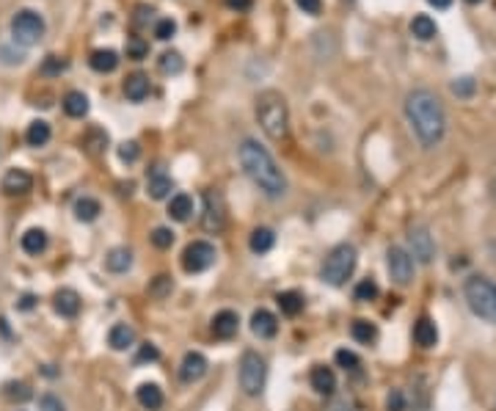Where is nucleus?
<instances>
[{
  "instance_id": "nucleus-1",
  "label": "nucleus",
  "mask_w": 496,
  "mask_h": 411,
  "mask_svg": "<svg viewBox=\"0 0 496 411\" xmlns=\"http://www.w3.org/2000/svg\"><path fill=\"white\" fill-rule=\"evenodd\" d=\"M406 116L414 136L419 138L425 149H433L441 144L447 133V113H444L441 100L430 89H414L406 97Z\"/></svg>"
},
{
  "instance_id": "nucleus-2",
  "label": "nucleus",
  "mask_w": 496,
  "mask_h": 411,
  "mask_svg": "<svg viewBox=\"0 0 496 411\" xmlns=\"http://www.w3.org/2000/svg\"><path fill=\"white\" fill-rule=\"evenodd\" d=\"M240 166L246 172V177L267 197V199H281L287 194V177L278 169V163L273 161V155L254 138H246L238 149Z\"/></svg>"
},
{
  "instance_id": "nucleus-3",
  "label": "nucleus",
  "mask_w": 496,
  "mask_h": 411,
  "mask_svg": "<svg viewBox=\"0 0 496 411\" xmlns=\"http://www.w3.org/2000/svg\"><path fill=\"white\" fill-rule=\"evenodd\" d=\"M256 122L270 141H287L289 136V108L278 91H262L256 97Z\"/></svg>"
},
{
  "instance_id": "nucleus-4",
  "label": "nucleus",
  "mask_w": 496,
  "mask_h": 411,
  "mask_svg": "<svg viewBox=\"0 0 496 411\" xmlns=\"http://www.w3.org/2000/svg\"><path fill=\"white\" fill-rule=\"evenodd\" d=\"M356 262H359V254H356V246L350 243H339L331 248V254L325 257L323 268H320V279L331 287H342L353 271H356Z\"/></svg>"
},
{
  "instance_id": "nucleus-5",
  "label": "nucleus",
  "mask_w": 496,
  "mask_h": 411,
  "mask_svg": "<svg viewBox=\"0 0 496 411\" xmlns=\"http://www.w3.org/2000/svg\"><path fill=\"white\" fill-rule=\"evenodd\" d=\"M464 298L469 304V309L488 320V323H496V284L486 276H472L466 279L464 284Z\"/></svg>"
},
{
  "instance_id": "nucleus-6",
  "label": "nucleus",
  "mask_w": 496,
  "mask_h": 411,
  "mask_svg": "<svg viewBox=\"0 0 496 411\" xmlns=\"http://www.w3.org/2000/svg\"><path fill=\"white\" fill-rule=\"evenodd\" d=\"M11 39H14V44H19V47H33V44H39L41 39H44V30H47V22H44V17L39 14V11H33V8H19L14 17H11Z\"/></svg>"
},
{
  "instance_id": "nucleus-7",
  "label": "nucleus",
  "mask_w": 496,
  "mask_h": 411,
  "mask_svg": "<svg viewBox=\"0 0 496 411\" xmlns=\"http://www.w3.org/2000/svg\"><path fill=\"white\" fill-rule=\"evenodd\" d=\"M265 384H267V362L256 351H246L240 356V390L248 398H256L262 395Z\"/></svg>"
},
{
  "instance_id": "nucleus-8",
  "label": "nucleus",
  "mask_w": 496,
  "mask_h": 411,
  "mask_svg": "<svg viewBox=\"0 0 496 411\" xmlns=\"http://www.w3.org/2000/svg\"><path fill=\"white\" fill-rule=\"evenodd\" d=\"M216 246L213 243H207V240H193V243H188L185 246V251H182V268L188 271V273H204L207 268H213V262H216Z\"/></svg>"
},
{
  "instance_id": "nucleus-9",
  "label": "nucleus",
  "mask_w": 496,
  "mask_h": 411,
  "mask_svg": "<svg viewBox=\"0 0 496 411\" xmlns=\"http://www.w3.org/2000/svg\"><path fill=\"white\" fill-rule=\"evenodd\" d=\"M386 268H389V276L394 279V284L400 287H408L414 282V257L400 248V246H392L386 251Z\"/></svg>"
},
{
  "instance_id": "nucleus-10",
  "label": "nucleus",
  "mask_w": 496,
  "mask_h": 411,
  "mask_svg": "<svg viewBox=\"0 0 496 411\" xmlns=\"http://www.w3.org/2000/svg\"><path fill=\"white\" fill-rule=\"evenodd\" d=\"M202 205H204V212H202V226H204V232L218 235V232L227 226V205H224V197H221L218 191H204Z\"/></svg>"
},
{
  "instance_id": "nucleus-11",
  "label": "nucleus",
  "mask_w": 496,
  "mask_h": 411,
  "mask_svg": "<svg viewBox=\"0 0 496 411\" xmlns=\"http://www.w3.org/2000/svg\"><path fill=\"white\" fill-rule=\"evenodd\" d=\"M408 246H411V257L419 259L422 265H430L436 257V240L430 235L428 226H411L408 232Z\"/></svg>"
},
{
  "instance_id": "nucleus-12",
  "label": "nucleus",
  "mask_w": 496,
  "mask_h": 411,
  "mask_svg": "<svg viewBox=\"0 0 496 411\" xmlns=\"http://www.w3.org/2000/svg\"><path fill=\"white\" fill-rule=\"evenodd\" d=\"M207 359H204V354H199V351H188L185 356H182V365H180V378L185 381V384H196V381H202L204 376H207Z\"/></svg>"
},
{
  "instance_id": "nucleus-13",
  "label": "nucleus",
  "mask_w": 496,
  "mask_h": 411,
  "mask_svg": "<svg viewBox=\"0 0 496 411\" xmlns=\"http://www.w3.org/2000/svg\"><path fill=\"white\" fill-rule=\"evenodd\" d=\"M0 188H3L6 197H25V194L33 188V177H30L25 169H8V172L3 174Z\"/></svg>"
},
{
  "instance_id": "nucleus-14",
  "label": "nucleus",
  "mask_w": 496,
  "mask_h": 411,
  "mask_svg": "<svg viewBox=\"0 0 496 411\" xmlns=\"http://www.w3.org/2000/svg\"><path fill=\"white\" fill-rule=\"evenodd\" d=\"M80 307H83V301H80V295H77L72 287L55 290V295H53V309H55L61 318H77V315H80Z\"/></svg>"
},
{
  "instance_id": "nucleus-15",
  "label": "nucleus",
  "mask_w": 496,
  "mask_h": 411,
  "mask_svg": "<svg viewBox=\"0 0 496 411\" xmlns=\"http://www.w3.org/2000/svg\"><path fill=\"white\" fill-rule=\"evenodd\" d=\"M278 331V320L270 309H256L251 315V334L259 337V340H273Z\"/></svg>"
},
{
  "instance_id": "nucleus-16",
  "label": "nucleus",
  "mask_w": 496,
  "mask_h": 411,
  "mask_svg": "<svg viewBox=\"0 0 496 411\" xmlns=\"http://www.w3.org/2000/svg\"><path fill=\"white\" fill-rule=\"evenodd\" d=\"M213 337L216 340H232L235 334H238V329H240V318H238V312H232V309H221L216 318H213Z\"/></svg>"
},
{
  "instance_id": "nucleus-17",
  "label": "nucleus",
  "mask_w": 496,
  "mask_h": 411,
  "mask_svg": "<svg viewBox=\"0 0 496 411\" xmlns=\"http://www.w3.org/2000/svg\"><path fill=\"white\" fill-rule=\"evenodd\" d=\"M309 384H312V390L317 392V395H334V390H336V376H334V370L331 367H325V365H314L312 367V373H309Z\"/></svg>"
},
{
  "instance_id": "nucleus-18",
  "label": "nucleus",
  "mask_w": 496,
  "mask_h": 411,
  "mask_svg": "<svg viewBox=\"0 0 496 411\" xmlns=\"http://www.w3.org/2000/svg\"><path fill=\"white\" fill-rule=\"evenodd\" d=\"M149 77L144 75V72H133L127 80H124V97L130 100V102H144L146 97H149Z\"/></svg>"
},
{
  "instance_id": "nucleus-19",
  "label": "nucleus",
  "mask_w": 496,
  "mask_h": 411,
  "mask_svg": "<svg viewBox=\"0 0 496 411\" xmlns=\"http://www.w3.org/2000/svg\"><path fill=\"white\" fill-rule=\"evenodd\" d=\"M414 340L419 348H436L439 345V329L430 318H419L414 323Z\"/></svg>"
},
{
  "instance_id": "nucleus-20",
  "label": "nucleus",
  "mask_w": 496,
  "mask_h": 411,
  "mask_svg": "<svg viewBox=\"0 0 496 411\" xmlns=\"http://www.w3.org/2000/svg\"><path fill=\"white\" fill-rule=\"evenodd\" d=\"M146 188H149V197H152V199H169L171 191H174V183H171V177H169L163 169H155V172L149 174V180H146Z\"/></svg>"
},
{
  "instance_id": "nucleus-21",
  "label": "nucleus",
  "mask_w": 496,
  "mask_h": 411,
  "mask_svg": "<svg viewBox=\"0 0 496 411\" xmlns=\"http://www.w3.org/2000/svg\"><path fill=\"white\" fill-rule=\"evenodd\" d=\"M135 398H138V403L146 411L163 409V390H160L158 384H141V387L135 390Z\"/></svg>"
},
{
  "instance_id": "nucleus-22",
  "label": "nucleus",
  "mask_w": 496,
  "mask_h": 411,
  "mask_svg": "<svg viewBox=\"0 0 496 411\" xmlns=\"http://www.w3.org/2000/svg\"><path fill=\"white\" fill-rule=\"evenodd\" d=\"M19 246H22V251H25V254L39 257V254L47 248V232L33 226V229H28V232L19 237Z\"/></svg>"
},
{
  "instance_id": "nucleus-23",
  "label": "nucleus",
  "mask_w": 496,
  "mask_h": 411,
  "mask_svg": "<svg viewBox=\"0 0 496 411\" xmlns=\"http://www.w3.org/2000/svg\"><path fill=\"white\" fill-rule=\"evenodd\" d=\"M133 342H135V331H133V326H127V323H116V326L108 331V345H111L113 351H127Z\"/></svg>"
},
{
  "instance_id": "nucleus-24",
  "label": "nucleus",
  "mask_w": 496,
  "mask_h": 411,
  "mask_svg": "<svg viewBox=\"0 0 496 411\" xmlns=\"http://www.w3.org/2000/svg\"><path fill=\"white\" fill-rule=\"evenodd\" d=\"M80 144H83V149H86L91 158H97V155H102L105 147H108V133L99 130V127H88L86 136L80 138Z\"/></svg>"
},
{
  "instance_id": "nucleus-25",
  "label": "nucleus",
  "mask_w": 496,
  "mask_h": 411,
  "mask_svg": "<svg viewBox=\"0 0 496 411\" xmlns=\"http://www.w3.org/2000/svg\"><path fill=\"white\" fill-rule=\"evenodd\" d=\"M273 246H276V235H273V229H267V226H256V229L251 232V237H248V248H251L254 254H267Z\"/></svg>"
},
{
  "instance_id": "nucleus-26",
  "label": "nucleus",
  "mask_w": 496,
  "mask_h": 411,
  "mask_svg": "<svg viewBox=\"0 0 496 411\" xmlns=\"http://www.w3.org/2000/svg\"><path fill=\"white\" fill-rule=\"evenodd\" d=\"M105 268L111 273H127L133 268V251L130 248H111L105 257Z\"/></svg>"
},
{
  "instance_id": "nucleus-27",
  "label": "nucleus",
  "mask_w": 496,
  "mask_h": 411,
  "mask_svg": "<svg viewBox=\"0 0 496 411\" xmlns=\"http://www.w3.org/2000/svg\"><path fill=\"white\" fill-rule=\"evenodd\" d=\"M88 64H91L94 72L108 75V72H113V69L119 66V53H116V50H94L91 58H88Z\"/></svg>"
},
{
  "instance_id": "nucleus-28",
  "label": "nucleus",
  "mask_w": 496,
  "mask_h": 411,
  "mask_svg": "<svg viewBox=\"0 0 496 411\" xmlns=\"http://www.w3.org/2000/svg\"><path fill=\"white\" fill-rule=\"evenodd\" d=\"M276 304H278L281 315H287V318H295V315L303 312V295L295 293V290H284V293H278V295H276Z\"/></svg>"
},
{
  "instance_id": "nucleus-29",
  "label": "nucleus",
  "mask_w": 496,
  "mask_h": 411,
  "mask_svg": "<svg viewBox=\"0 0 496 411\" xmlns=\"http://www.w3.org/2000/svg\"><path fill=\"white\" fill-rule=\"evenodd\" d=\"M64 111H66V116H72V119H83V116L88 113V97H86L83 91H69V94L64 97Z\"/></svg>"
},
{
  "instance_id": "nucleus-30",
  "label": "nucleus",
  "mask_w": 496,
  "mask_h": 411,
  "mask_svg": "<svg viewBox=\"0 0 496 411\" xmlns=\"http://www.w3.org/2000/svg\"><path fill=\"white\" fill-rule=\"evenodd\" d=\"M191 212H193V199L188 197V194H174L171 199H169V215L174 218V221H188L191 218Z\"/></svg>"
},
{
  "instance_id": "nucleus-31",
  "label": "nucleus",
  "mask_w": 496,
  "mask_h": 411,
  "mask_svg": "<svg viewBox=\"0 0 496 411\" xmlns=\"http://www.w3.org/2000/svg\"><path fill=\"white\" fill-rule=\"evenodd\" d=\"M50 136H53V130H50V125L41 122V119L30 122L28 130H25V141H28V147H44V144L50 141Z\"/></svg>"
},
{
  "instance_id": "nucleus-32",
  "label": "nucleus",
  "mask_w": 496,
  "mask_h": 411,
  "mask_svg": "<svg viewBox=\"0 0 496 411\" xmlns=\"http://www.w3.org/2000/svg\"><path fill=\"white\" fill-rule=\"evenodd\" d=\"M350 334H353V340H356V342L372 345V342L378 340V326H375V323H370V320H364V318H359V320H353V323H350Z\"/></svg>"
},
{
  "instance_id": "nucleus-33",
  "label": "nucleus",
  "mask_w": 496,
  "mask_h": 411,
  "mask_svg": "<svg viewBox=\"0 0 496 411\" xmlns=\"http://www.w3.org/2000/svg\"><path fill=\"white\" fill-rule=\"evenodd\" d=\"M3 398L8 403H28L33 398V392H30V387L25 381H6L3 384Z\"/></svg>"
},
{
  "instance_id": "nucleus-34",
  "label": "nucleus",
  "mask_w": 496,
  "mask_h": 411,
  "mask_svg": "<svg viewBox=\"0 0 496 411\" xmlns=\"http://www.w3.org/2000/svg\"><path fill=\"white\" fill-rule=\"evenodd\" d=\"M99 212H102V207H99L97 199H91V197H83V199H77V202H75V218H77V221H83V223L97 221V218H99Z\"/></svg>"
},
{
  "instance_id": "nucleus-35",
  "label": "nucleus",
  "mask_w": 496,
  "mask_h": 411,
  "mask_svg": "<svg viewBox=\"0 0 496 411\" xmlns=\"http://www.w3.org/2000/svg\"><path fill=\"white\" fill-rule=\"evenodd\" d=\"M436 22L428 17V14H417L414 19H411V33L419 39V42H428V39H433L436 36Z\"/></svg>"
},
{
  "instance_id": "nucleus-36",
  "label": "nucleus",
  "mask_w": 496,
  "mask_h": 411,
  "mask_svg": "<svg viewBox=\"0 0 496 411\" xmlns=\"http://www.w3.org/2000/svg\"><path fill=\"white\" fill-rule=\"evenodd\" d=\"M171 290H174V279H171L169 273H158V276L149 282V287H146V293H149L155 301L169 298V295H171Z\"/></svg>"
},
{
  "instance_id": "nucleus-37",
  "label": "nucleus",
  "mask_w": 496,
  "mask_h": 411,
  "mask_svg": "<svg viewBox=\"0 0 496 411\" xmlns=\"http://www.w3.org/2000/svg\"><path fill=\"white\" fill-rule=\"evenodd\" d=\"M158 64H160V69H163L166 75H180V72L185 69V58H182V53H177V50H166V53L158 58Z\"/></svg>"
},
{
  "instance_id": "nucleus-38",
  "label": "nucleus",
  "mask_w": 496,
  "mask_h": 411,
  "mask_svg": "<svg viewBox=\"0 0 496 411\" xmlns=\"http://www.w3.org/2000/svg\"><path fill=\"white\" fill-rule=\"evenodd\" d=\"M378 282L375 279H361L359 284H356V290H353V298L356 301H375L378 298Z\"/></svg>"
},
{
  "instance_id": "nucleus-39",
  "label": "nucleus",
  "mask_w": 496,
  "mask_h": 411,
  "mask_svg": "<svg viewBox=\"0 0 496 411\" xmlns=\"http://www.w3.org/2000/svg\"><path fill=\"white\" fill-rule=\"evenodd\" d=\"M334 362H336L342 370H350V373H356V370L361 367V359H359L353 351H347V348H339V351L334 354Z\"/></svg>"
},
{
  "instance_id": "nucleus-40",
  "label": "nucleus",
  "mask_w": 496,
  "mask_h": 411,
  "mask_svg": "<svg viewBox=\"0 0 496 411\" xmlns=\"http://www.w3.org/2000/svg\"><path fill=\"white\" fill-rule=\"evenodd\" d=\"M149 237H152V246H155V248H171V246H174V232H171L169 226H158Z\"/></svg>"
},
{
  "instance_id": "nucleus-41",
  "label": "nucleus",
  "mask_w": 496,
  "mask_h": 411,
  "mask_svg": "<svg viewBox=\"0 0 496 411\" xmlns=\"http://www.w3.org/2000/svg\"><path fill=\"white\" fill-rule=\"evenodd\" d=\"M158 359H160V348L152 345V342H144V345L138 348V354H135V365H152V362H158Z\"/></svg>"
},
{
  "instance_id": "nucleus-42",
  "label": "nucleus",
  "mask_w": 496,
  "mask_h": 411,
  "mask_svg": "<svg viewBox=\"0 0 496 411\" xmlns=\"http://www.w3.org/2000/svg\"><path fill=\"white\" fill-rule=\"evenodd\" d=\"M174 33H177V22H174V19L166 17V19H158V22H155V39L169 42Z\"/></svg>"
},
{
  "instance_id": "nucleus-43",
  "label": "nucleus",
  "mask_w": 496,
  "mask_h": 411,
  "mask_svg": "<svg viewBox=\"0 0 496 411\" xmlns=\"http://www.w3.org/2000/svg\"><path fill=\"white\" fill-rule=\"evenodd\" d=\"M475 89H477V83H475V77H469V75L452 80V94H458V97H472Z\"/></svg>"
},
{
  "instance_id": "nucleus-44",
  "label": "nucleus",
  "mask_w": 496,
  "mask_h": 411,
  "mask_svg": "<svg viewBox=\"0 0 496 411\" xmlns=\"http://www.w3.org/2000/svg\"><path fill=\"white\" fill-rule=\"evenodd\" d=\"M138 155H141L138 141H124V144L119 147V161H122V163H135Z\"/></svg>"
},
{
  "instance_id": "nucleus-45",
  "label": "nucleus",
  "mask_w": 496,
  "mask_h": 411,
  "mask_svg": "<svg viewBox=\"0 0 496 411\" xmlns=\"http://www.w3.org/2000/svg\"><path fill=\"white\" fill-rule=\"evenodd\" d=\"M386 411H406V395L403 390H392L386 395Z\"/></svg>"
},
{
  "instance_id": "nucleus-46",
  "label": "nucleus",
  "mask_w": 496,
  "mask_h": 411,
  "mask_svg": "<svg viewBox=\"0 0 496 411\" xmlns=\"http://www.w3.org/2000/svg\"><path fill=\"white\" fill-rule=\"evenodd\" d=\"M39 411H64V403L55 395H39Z\"/></svg>"
},
{
  "instance_id": "nucleus-47",
  "label": "nucleus",
  "mask_w": 496,
  "mask_h": 411,
  "mask_svg": "<svg viewBox=\"0 0 496 411\" xmlns=\"http://www.w3.org/2000/svg\"><path fill=\"white\" fill-rule=\"evenodd\" d=\"M47 75H58V72H64L66 69V61L64 58H58V55H47V61H44V66H41Z\"/></svg>"
},
{
  "instance_id": "nucleus-48",
  "label": "nucleus",
  "mask_w": 496,
  "mask_h": 411,
  "mask_svg": "<svg viewBox=\"0 0 496 411\" xmlns=\"http://www.w3.org/2000/svg\"><path fill=\"white\" fill-rule=\"evenodd\" d=\"M295 3H298V8H303V14H312V17H317L323 11V0H295Z\"/></svg>"
},
{
  "instance_id": "nucleus-49",
  "label": "nucleus",
  "mask_w": 496,
  "mask_h": 411,
  "mask_svg": "<svg viewBox=\"0 0 496 411\" xmlns=\"http://www.w3.org/2000/svg\"><path fill=\"white\" fill-rule=\"evenodd\" d=\"M127 55H133V58H144V55H146V44H144L141 39L127 42Z\"/></svg>"
},
{
  "instance_id": "nucleus-50",
  "label": "nucleus",
  "mask_w": 496,
  "mask_h": 411,
  "mask_svg": "<svg viewBox=\"0 0 496 411\" xmlns=\"http://www.w3.org/2000/svg\"><path fill=\"white\" fill-rule=\"evenodd\" d=\"M36 307V295L33 293H25L19 301H17V309H22V312H30Z\"/></svg>"
},
{
  "instance_id": "nucleus-51",
  "label": "nucleus",
  "mask_w": 496,
  "mask_h": 411,
  "mask_svg": "<svg viewBox=\"0 0 496 411\" xmlns=\"http://www.w3.org/2000/svg\"><path fill=\"white\" fill-rule=\"evenodd\" d=\"M152 14H155V8H146V6H138V17H135V25H146L149 19H152Z\"/></svg>"
},
{
  "instance_id": "nucleus-52",
  "label": "nucleus",
  "mask_w": 496,
  "mask_h": 411,
  "mask_svg": "<svg viewBox=\"0 0 496 411\" xmlns=\"http://www.w3.org/2000/svg\"><path fill=\"white\" fill-rule=\"evenodd\" d=\"M229 8H238V11H248L251 8V0H227Z\"/></svg>"
},
{
  "instance_id": "nucleus-53",
  "label": "nucleus",
  "mask_w": 496,
  "mask_h": 411,
  "mask_svg": "<svg viewBox=\"0 0 496 411\" xmlns=\"http://www.w3.org/2000/svg\"><path fill=\"white\" fill-rule=\"evenodd\" d=\"M430 6H436V8H450L452 6V0H428Z\"/></svg>"
},
{
  "instance_id": "nucleus-54",
  "label": "nucleus",
  "mask_w": 496,
  "mask_h": 411,
  "mask_svg": "<svg viewBox=\"0 0 496 411\" xmlns=\"http://www.w3.org/2000/svg\"><path fill=\"white\" fill-rule=\"evenodd\" d=\"M466 3H480V0H466Z\"/></svg>"
}]
</instances>
